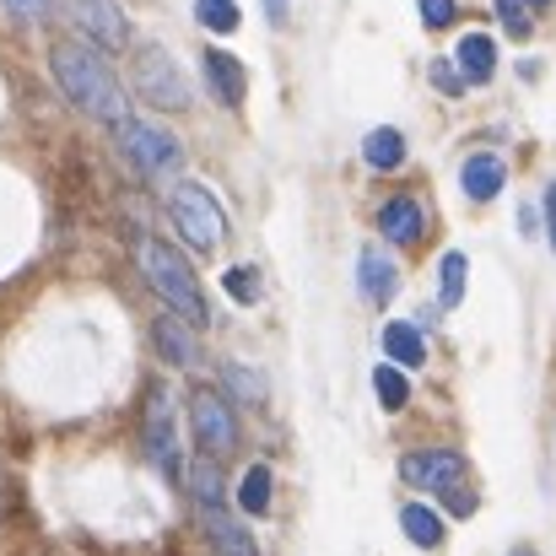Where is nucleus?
<instances>
[{"label": "nucleus", "mask_w": 556, "mask_h": 556, "mask_svg": "<svg viewBox=\"0 0 556 556\" xmlns=\"http://www.w3.org/2000/svg\"><path fill=\"white\" fill-rule=\"evenodd\" d=\"M54 81L65 87V98L87 114V119H98V125H125L130 114H125V87H119V76L98 60V49H87V43H54Z\"/></svg>", "instance_id": "nucleus-1"}, {"label": "nucleus", "mask_w": 556, "mask_h": 556, "mask_svg": "<svg viewBox=\"0 0 556 556\" xmlns=\"http://www.w3.org/2000/svg\"><path fill=\"white\" fill-rule=\"evenodd\" d=\"M189 492H194V508H200V530H205V541H211V552L216 556H260L254 546V535L227 514V497H222V470L211 465V454L189 470Z\"/></svg>", "instance_id": "nucleus-2"}, {"label": "nucleus", "mask_w": 556, "mask_h": 556, "mask_svg": "<svg viewBox=\"0 0 556 556\" xmlns=\"http://www.w3.org/2000/svg\"><path fill=\"white\" fill-rule=\"evenodd\" d=\"M136 260H141V270H147V281L185 314L194 325H205L211 319V308H205V298H200V281H194V270L185 265V254L179 249H168L163 238H152V232H141L136 238Z\"/></svg>", "instance_id": "nucleus-3"}, {"label": "nucleus", "mask_w": 556, "mask_h": 556, "mask_svg": "<svg viewBox=\"0 0 556 556\" xmlns=\"http://www.w3.org/2000/svg\"><path fill=\"white\" fill-rule=\"evenodd\" d=\"M130 81L141 92V103L163 109V114H179L189 109V87H185V71L174 65V54L163 43H141L136 60H130Z\"/></svg>", "instance_id": "nucleus-4"}, {"label": "nucleus", "mask_w": 556, "mask_h": 556, "mask_svg": "<svg viewBox=\"0 0 556 556\" xmlns=\"http://www.w3.org/2000/svg\"><path fill=\"white\" fill-rule=\"evenodd\" d=\"M114 147H119V157H125L141 179H163V174H174V168L185 163V147H179L168 130L147 125V119L114 125Z\"/></svg>", "instance_id": "nucleus-5"}, {"label": "nucleus", "mask_w": 556, "mask_h": 556, "mask_svg": "<svg viewBox=\"0 0 556 556\" xmlns=\"http://www.w3.org/2000/svg\"><path fill=\"white\" fill-rule=\"evenodd\" d=\"M189 427H194L200 454H211V459H222V454L238 448V416H232V405H227L216 389H205V383L189 389Z\"/></svg>", "instance_id": "nucleus-6"}, {"label": "nucleus", "mask_w": 556, "mask_h": 556, "mask_svg": "<svg viewBox=\"0 0 556 556\" xmlns=\"http://www.w3.org/2000/svg\"><path fill=\"white\" fill-rule=\"evenodd\" d=\"M168 211H174V227L185 232V243L194 254H216V243H222V205L211 200V189L179 185L174 200H168Z\"/></svg>", "instance_id": "nucleus-7"}, {"label": "nucleus", "mask_w": 556, "mask_h": 556, "mask_svg": "<svg viewBox=\"0 0 556 556\" xmlns=\"http://www.w3.org/2000/svg\"><path fill=\"white\" fill-rule=\"evenodd\" d=\"M141 454L163 470V476H179V443H174V400L163 383H152L147 394V421H141Z\"/></svg>", "instance_id": "nucleus-8"}, {"label": "nucleus", "mask_w": 556, "mask_h": 556, "mask_svg": "<svg viewBox=\"0 0 556 556\" xmlns=\"http://www.w3.org/2000/svg\"><path fill=\"white\" fill-rule=\"evenodd\" d=\"M400 476H405L410 486H427V492L448 497V492L465 486V459H459L454 448H416V454L400 459Z\"/></svg>", "instance_id": "nucleus-9"}, {"label": "nucleus", "mask_w": 556, "mask_h": 556, "mask_svg": "<svg viewBox=\"0 0 556 556\" xmlns=\"http://www.w3.org/2000/svg\"><path fill=\"white\" fill-rule=\"evenodd\" d=\"M71 22L98 43V49H130V22L114 0H71Z\"/></svg>", "instance_id": "nucleus-10"}, {"label": "nucleus", "mask_w": 556, "mask_h": 556, "mask_svg": "<svg viewBox=\"0 0 556 556\" xmlns=\"http://www.w3.org/2000/svg\"><path fill=\"white\" fill-rule=\"evenodd\" d=\"M152 346L163 363L174 368H200V341H194V319H185L179 308L174 314H157L152 319Z\"/></svg>", "instance_id": "nucleus-11"}, {"label": "nucleus", "mask_w": 556, "mask_h": 556, "mask_svg": "<svg viewBox=\"0 0 556 556\" xmlns=\"http://www.w3.org/2000/svg\"><path fill=\"white\" fill-rule=\"evenodd\" d=\"M378 232H383V243H394V249H416L421 232H427V216H421V205H416L410 194H394V200L378 205Z\"/></svg>", "instance_id": "nucleus-12"}, {"label": "nucleus", "mask_w": 556, "mask_h": 556, "mask_svg": "<svg viewBox=\"0 0 556 556\" xmlns=\"http://www.w3.org/2000/svg\"><path fill=\"white\" fill-rule=\"evenodd\" d=\"M508 185V163L497 157V152H476V157H465V168H459V189L470 194V200H497Z\"/></svg>", "instance_id": "nucleus-13"}, {"label": "nucleus", "mask_w": 556, "mask_h": 556, "mask_svg": "<svg viewBox=\"0 0 556 556\" xmlns=\"http://www.w3.org/2000/svg\"><path fill=\"white\" fill-rule=\"evenodd\" d=\"M357 281H363V298H368V303H389L394 287H400V270H394V260H389L383 249H363Z\"/></svg>", "instance_id": "nucleus-14"}, {"label": "nucleus", "mask_w": 556, "mask_h": 556, "mask_svg": "<svg viewBox=\"0 0 556 556\" xmlns=\"http://www.w3.org/2000/svg\"><path fill=\"white\" fill-rule=\"evenodd\" d=\"M454 60H459V71H465V81H470V87H486V81H492V71H497V43H492L486 33H465Z\"/></svg>", "instance_id": "nucleus-15"}, {"label": "nucleus", "mask_w": 556, "mask_h": 556, "mask_svg": "<svg viewBox=\"0 0 556 556\" xmlns=\"http://www.w3.org/2000/svg\"><path fill=\"white\" fill-rule=\"evenodd\" d=\"M205 76H211V92L222 98V103H243V92H249V81H243V65L232 60V54H222V49H211L205 54Z\"/></svg>", "instance_id": "nucleus-16"}, {"label": "nucleus", "mask_w": 556, "mask_h": 556, "mask_svg": "<svg viewBox=\"0 0 556 556\" xmlns=\"http://www.w3.org/2000/svg\"><path fill=\"white\" fill-rule=\"evenodd\" d=\"M363 163L378 168V174H394L400 163H405V136L400 130H368V141H363Z\"/></svg>", "instance_id": "nucleus-17"}, {"label": "nucleus", "mask_w": 556, "mask_h": 556, "mask_svg": "<svg viewBox=\"0 0 556 556\" xmlns=\"http://www.w3.org/2000/svg\"><path fill=\"white\" fill-rule=\"evenodd\" d=\"M383 352H389V363H400V368H421V363H427V346H421L416 325H389V330H383Z\"/></svg>", "instance_id": "nucleus-18"}, {"label": "nucleus", "mask_w": 556, "mask_h": 556, "mask_svg": "<svg viewBox=\"0 0 556 556\" xmlns=\"http://www.w3.org/2000/svg\"><path fill=\"white\" fill-rule=\"evenodd\" d=\"M400 530H405L416 546H443V519H438L427 503H405V508H400Z\"/></svg>", "instance_id": "nucleus-19"}, {"label": "nucleus", "mask_w": 556, "mask_h": 556, "mask_svg": "<svg viewBox=\"0 0 556 556\" xmlns=\"http://www.w3.org/2000/svg\"><path fill=\"white\" fill-rule=\"evenodd\" d=\"M465 276H470V260L465 254H443V265H438V303L443 308L465 303Z\"/></svg>", "instance_id": "nucleus-20"}, {"label": "nucleus", "mask_w": 556, "mask_h": 556, "mask_svg": "<svg viewBox=\"0 0 556 556\" xmlns=\"http://www.w3.org/2000/svg\"><path fill=\"white\" fill-rule=\"evenodd\" d=\"M238 508L243 514H270V465H254L238 486Z\"/></svg>", "instance_id": "nucleus-21"}, {"label": "nucleus", "mask_w": 556, "mask_h": 556, "mask_svg": "<svg viewBox=\"0 0 556 556\" xmlns=\"http://www.w3.org/2000/svg\"><path fill=\"white\" fill-rule=\"evenodd\" d=\"M372 389H378V405H383V410H400V405L410 400V383H405V368H400V363L372 372Z\"/></svg>", "instance_id": "nucleus-22"}, {"label": "nucleus", "mask_w": 556, "mask_h": 556, "mask_svg": "<svg viewBox=\"0 0 556 556\" xmlns=\"http://www.w3.org/2000/svg\"><path fill=\"white\" fill-rule=\"evenodd\" d=\"M194 16H200L211 33H232V27H238V0H194Z\"/></svg>", "instance_id": "nucleus-23"}, {"label": "nucleus", "mask_w": 556, "mask_h": 556, "mask_svg": "<svg viewBox=\"0 0 556 556\" xmlns=\"http://www.w3.org/2000/svg\"><path fill=\"white\" fill-rule=\"evenodd\" d=\"M432 87H438V92H448V98H459L470 81H465L459 60H432Z\"/></svg>", "instance_id": "nucleus-24"}, {"label": "nucleus", "mask_w": 556, "mask_h": 556, "mask_svg": "<svg viewBox=\"0 0 556 556\" xmlns=\"http://www.w3.org/2000/svg\"><path fill=\"white\" fill-rule=\"evenodd\" d=\"M222 281H227V292H232V303H254V298H260V270H249V265H238V270H227Z\"/></svg>", "instance_id": "nucleus-25"}, {"label": "nucleus", "mask_w": 556, "mask_h": 556, "mask_svg": "<svg viewBox=\"0 0 556 556\" xmlns=\"http://www.w3.org/2000/svg\"><path fill=\"white\" fill-rule=\"evenodd\" d=\"M497 22L514 38H530V0H497Z\"/></svg>", "instance_id": "nucleus-26"}, {"label": "nucleus", "mask_w": 556, "mask_h": 556, "mask_svg": "<svg viewBox=\"0 0 556 556\" xmlns=\"http://www.w3.org/2000/svg\"><path fill=\"white\" fill-rule=\"evenodd\" d=\"M227 383H232V389H238L243 400H254V405L265 400V383H260V372L243 368V363H227Z\"/></svg>", "instance_id": "nucleus-27"}, {"label": "nucleus", "mask_w": 556, "mask_h": 556, "mask_svg": "<svg viewBox=\"0 0 556 556\" xmlns=\"http://www.w3.org/2000/svg\"><path fill=\"white\" fill-rule=\"evenodd\" d=\"M416 5H421V22H427V27H448V22L459 16L454 0H416Z\"/></svg>", "instance_id": "nucleus-28"}, {"label": "nucleus", "mask_w": 556, "mask_h": 556, "mask_svg": "<svg viewBox=\"0 0 556 556\" xmlns=\"http://www.w3.org/2000/svg\"><path fill=\"white\" fill-rule=\"evenodd\" d=\"M5 11H11V16H43L49 0H5Z\"/></svg>", "instance_id": "nucleus-29"}, {"label": "nucleus", "mask_w": 556, "mask_h": 556, "mask_svg": "<svg viewBox=\"0 0 556 556\" xmlns=\"http://www.w3.org/2000/svg\"><path fill=\"white\" fill-rule=\"evenodd\" d=\"M265 16H270V22L281 27V22L292 16V0H265Z\"/></svg>", "instance_id": "nucleus-30"}, {"label": "nucleus", "mask_w": 556, "mask_h": 556, "mask_svg": "<svg viewBox=\"0 0 556 556\" xmlns=\"http://www.w3.org/2000/svg\"><path fill=\"white\" fill-rule=\"evenodd\" d=\"M546 232H552V249H556V185L546 189Z\"/></svg>", "instance_id": "nucleus-31"}, {"label": "nucleus", "mask_w": 556, "mask_h": 556, "mask_svg": "<svg viewBox=\"0 0 556 556\" xmlns=\"http://www.w3.org/2000/svg\"><path fill=\"white\" fill-rule=\"evenodd\" d=\"M530 5H552V0H530Z\"/></svg>", "instance_id": "nucleus-32"}, {"label": "nucleus", "mask_w": 556, "mask_h": 556, "mask_svg": "<svg viewBox=\"0 0 556 556\" xmlns=\"http://www.w3.org/2000/svg\"><path fill=\"white\" fill-rule=\"evenodd\" d=\"M514 556H530V552H514Z\"/></svg>", "instance_id": "nucleus-33"}]
</instances>
